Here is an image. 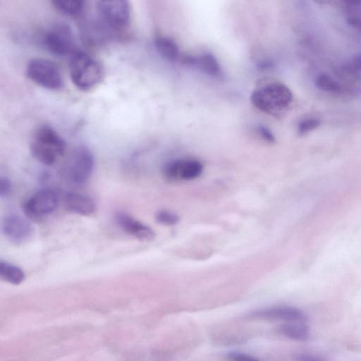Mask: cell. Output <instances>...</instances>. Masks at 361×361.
<instances>
[{
	"mask_svg": "<svg viewBox=\"0 0 361 361\" xmlns=\"http://www.w3.org/2000/svg\"><path fill=\"white\" fill-rule=\"evenodd\" d=\"M69 72L74 85L82 91L93 89L100 83L104 75L99 62L80 50H76L71 56Z\"/></svg>",
	"mask_w": 361,
	"mask_h": 361,
	"instance_id": "obj_1",
	"label": "cell"
},
{
	"mask_svg": "<svg viewBox=\"0 0 361 361\" xmlns=\"http://www.w3.org/2000/svg\"><path fill=\"white\" fill-rule=\"evenodd\" d=\"M251 102L260 111L275 115L290 106L293 94L286 85L270 82L255 89L251 94Z\"/></svg>",
	"mask_w": 361,
	"mask_h": 361,
	"instance_id": "obj_2",
	"label": "cell"
},
{
	"mask_svg": "<svg viewBox=\"0 0 361 361\" xmlns=\"http://www.w3.org/2000/svg\"><path fill=\"white\" fill-rule=\"evenodd\" d=\"M66 144L51 126L44 125L35 132L30 145L32 155L39 162L51 166L66 151Z\"/></svg>",
	"mask_w": 361,
	"mask_h": 361,
	"instance_id": "obj_3",
	"label": "cell"
},
{
	"mask_svg": "<svg viewBox=\"0 0 361 361\" xmlns=\"http://www.w3.org/2000/svg\"><path fill=\"white\" fill-rule=\"evenodd\" d=\"M26 75L35 83L49 90H56L63 85V78L59 68L47 59H31L26 67Z\"/></svg>",
	"mask_w": 361,
	"mask_h": 361,
	"instance_id": "obj_4",
	"label": "cell"
},
{
	"mask_svg": "<svg viewBox=\"0 0 361 361\" xmlns=\"http://www.w3.org/2000/svg\"><path fill=\"white\" fill-rule=\"evenodd\" d=\"M45 48L58 56H71L77 49L71 27L64 23H57L49 28L44 35Z\"/></svg>",
	"mask_w": 361,
	"mask_h": 361,
	"instance_id": "obj_5",
	"label": "cell"
},
{
	"mask_svg": "<svg viewBox=\"0 0 361 361\" xmlns=\"http://www.w3.org/2000/svg\"><path fill=\"white\" fill-rule=\"evenodd\" d=\"M59 193L53 188L38 190L29 197L23 205L25 214L37 221L51 214L58 207Z\"/></svg>",
	"mask_w": 361,
	"mask_h": 361,
	"instance_id": "obj_6",
	"label": "cell"
},
{
	"mask_svg": "<svg viewBox=\"0 0 361 361\" xmlns=\"http://www.w3.org/2000/svg\"><path fill=\"white\" fill-rule=\"evenodd\" d=\"M97 8L99 17L111 30H121L128 24L130 10L127 1H99Z\"/></svg>",
	"mask_w": 361,
	"mask_h": 361,
	"instance_id": "obj_7",
	"label": "cell"
},
{
	"mask_svg": "<svg viewBox=\"0 0 361 361\" xmlns=\"http://www.w3.org/2000/svg\"><path fill=\"white\" fill-rule=\"evenodd\" d=\"M94 165V156L86 147L81 146L74 150L66 168L68 178L75 184H82L90 177Z\"/></svg>",
	"mask_w": 361,
	"mask_h": 361,
	"instance_id": "obj_8",
	"label": "cell"
},
{
	"mask_svg": "<svg viewBox=\"0 0 361 361\" xmlns=\"http://www.w3.org/2000/svg\"><path fill=\"white\" fill-rule=\"evenodd\" d=\"M202 164L195 159H178L168 162L163 168L164 177L171 181L192 180L200 177Z\"/></svg>",
	"mask_w": 361,
	"mask_h": 361,
	"instance_id": "obj_9",
	"label": "cell"
},
{
	"mask_svg": "<svg viewBox=\"0 0 361 361\" xmlns=\"http://www.w3.org/2000/svg\"><path fill=\"white\" fill-rule=\"evenodd\" d=\"M253 319L275 322H305L306 316L297 307L288 305H274L258 309L247 314Z\"/></svg>",
	"mask_w": 361,
	"mask_h": 361,
	"instance_id": "obj_10",
	"label": "cell"
},
{
	"mask_svg": "<svg viewBox=\"0 0 361 361\" xmlns=\"http://www.w3.org/2000/svg\"><path fill=\"white\" fill-rule=\"evenodd\" d=\"M2 231L11 242L21 244L30 238L33 228L25 219L18 215L11 214L4 219Z\"/></svg>",
	"mask_w": 361,
	"mask_h": 361,
	"instance_id": "obj_11",
	"label": "cell"
},
{
	"mask_svg": "<svg viewBox=\"0 0 361 361\" xmlns=\"http://www.w3.org/2000/svg\"><path fill=\"white\" fill-rule=\"evenodd\" d=\"M115 219L118 226L128 234L142 240H149L154 238V231L148 226L126 212H117Z\"/></svg>",
	"mask_w": 361,
	"mask_h": 361,
	"instance_id": "obj_12",
	"label": "cell"
},
{
	"mask_svg": "<svg viewBox=\"0 0 361 361\" xmlns=\"http://www.w3.org/2000/svg\"><path fill=\"white\" fill-rule=\"evenodd\" d=\"M81 28L84 40L92 45L105 42L109 38L111 31L99 15L96 18H87Z\"/></svg>",
	"mask_w": 361,
	"mask_h": 361,
	"instance_id": "obj_13",
	"label": "cell"
},
{
	"mask_svg": "<svg viewBox=\"0 0 361 361\" xmlns=\"http://www.w3.org/2000/svg\"><path fill=\"white\" fill-rule=\"evenodd\" d=\"M63 202L68 211L82 216L91 215L96 208L92 198L76 192H66L63 197Z\"/></svg>",
	"mask_w": 361,
	"mask_h": 361,
	"instance_id": "obj_14",
	"label": "cell"
},
{
	"mask_svg": "<svg viewBox=\"0 0 361 361\" xmlns=\"http://www.w3.org/2000/svg\"><path fill=\"white\" fill-rule=\"evenodd\" d=\"M184 61L185 63L199 68L210 75L220 77L222 75L221 66L212 54L205 53L199 56H189L185 57Z\"/></svg>",
	"mask_w": 361,
	"mask_h": 361,
	"instance_id": "obj_15",
	"label": "cell"
},
{
	"mask_svg": "<svg viewBox=\"0 0 361 361\" xmlns=\"http://www.w3.org/2000/svg\"><path fill=\"white\" fill-rule=\"evenodd\" d=\"M279 331L284 337L294 341H305L310 335L305 322H284L279 326Z\"/></svg>",
	"mask_w": 361,
	"mask_h": 361,
	"instance_id": "obj_16",
	"label": "cell"
},
{
	"mask_svg": "<svg viewBox=\"0 0 361 361\" xmlns=\"http://www.w3.org/2000/svg\"><path fill=\"white\" fill-rule=\"evenodd\" d=\"M154 47L159 54L168 61H174L178 56V47L171 38L158 36L154 39Z\"/></svg>",
	"mask_w": 361,
	"mask_h": 361,
	"instance_id": "obj_17",
	"label": "cell"
},
{
	"mask_svg": "<svg viewBox=\"0 0 361 361\" xmlns=\"http://www.w3.org/2000/svg\"><path fill=\"white\" fill-rule=\"evenodd\" d=\"M51 4L56 11L68 16L80 15L85 7V1L82 0H54Z\"/></svg>",
	"mask_w": 361,
	"mask_h": 361,
	"instance_id": "obj_18",
	"label": "cell"
},
{
	"mask_svg": "<svg viewBox=\"0 0 361 361\" xmlns=\"http://www.w3.org/2000/svg\"><path fill=\"white\" fill-rule=\"evenodd\" d=\"M0 276L4 281L15 285L21 283L25 279L24 271L20 267L2 260L0 262Z\"/></svg>",
	"mask_w": 361,
	"mask_h": 361,
	"instance_id": "obj_19",
	"label": "cell"
},
{
	"mask_svg": "<svg viewBox=\"0 0 361 361\" xmlns=\"http://www.w3.org/2000/svg\"><path fill=\"white\" fill-rule=\"evenodd\" d=\"M315 85L319 90L330 93H338L341 90L339 83L325 73H320L316 77Z\"/></svg>",
	"mask_w": 361,
	"mask_h": 361,
	"instance_id": "obj_20",
	"label": "cell"
},
{
	"mask_svg": "<svg viewBox=\"0 0 361 361\" xmlns=\"http://www.w3.org/2000/svg\"><path fill=\"white\" fill-rule=\"evenodd\" d=\"M359 1H348V12L346 17L347 23L353 28L361 32V13L357 12Z\"/></svg>",
	"mask_w": 361,
	"mask_h": 361,
	"instance_id": "obj_21",
	"label": "cell"
},
{
	"mask_svg": "<svg viewBox=\"0 0 361 361\" xmlns=\"http://www.w3.org/2000/svg\"><path fill=\"white\" fill-rule=\"evenodd\" d=\"M155 219L159 224L164 226H173L180 221L179 216L176 213L165 209L157 212Z\"/></svg>",
	"mask_w": 361,
	"mask_h": 361,
	"instance_id": "obj_22",
	"label": "cell"
},
{
	"mask_svg": "<svg viewBox=\"0 0 361 361\" xmlns=\"http://www.w3.org/2000/svg\"><path fill=\"white\" fill-rule=\"evenodd\" d=\"M342 70L348 74H357L361 72V53L351 57L341 66Z\"/></svg>",
	"mask_w": 361,
	"mask_h": 361,
	"instance_id": "obj_23",
	"label": "cell"
},
{
	"mask_svg": "<svg viewBox=\"0 0 361 361\" xmlns=\"http://www.w3.org/2000/svg\"><path fill=\"white\" fill-rule=\"evenodd\" d=\"M320 120L311 117L302 120L298 125V132L300 135H305L317 128L320 125Z\"/></svg>",
	"mask_w": 361,
	"mask_h": 361,
	"instance_id": "obj_24",
	"label": "cell"
},
{
	"mask_svg": "<svg viewBox=\"0 0 361 361\" xmlns=\"http://www.w3.org/2000/svg\"><path fill=\"white\" fill-rule=\"evenodd\" d=\"M226 357L229 361H259L252 355L239 351H230Z\"/></svg>",
	"mask_w": 361,
	"mask_h": 361,
	"instance_id": "obj_25",
	"label": "cell"
},
{
	"mask_svg": "<svg viewBox=\"0 0 361 361\" xmlns=\"http://www.w3.org/2000/svg\"><path fill=\"white\" fill-rule=\"evenodd\" d=\"M11 191V182L7 177H1L0 178V196L6 197Z\"/></svg>",
	"mask_w": 361,
	"mask_h": 361,
	"instance_id": "obj_26",
	"label": "cell"
},
{
	"mask_svg": "<svg viewBox=\"0 0 361 361\" xmlns=\"http://www.w3.org/2000/svg\"><path fill=\"white\" fill-rule=\"evenodd\" d=\"M259 135L267 142H274L275 139L271 132L264 126H259L258 128Z\"/></svg>",
	"mask_w": 361,
	"mask_h": 361,
	"instance_id": "obj_27",
	"label": "cell"
},
{
	"mask_svg": "<svg viewBox=\"0 0 361 361\" xmlns=\"http://www.w3.org/2000/svg\"><path fill=\"white\" fill-rule=\"evenodd\" d=\"M299 361H321V360H319V359H317V357H315L311 355L305 354L300 357Z\"/></svg>",
	"mask_w": 361,
	"mask_h": 361,
	"instance_id": "obj_28",
	"label": "cell"
}]
</instances>
